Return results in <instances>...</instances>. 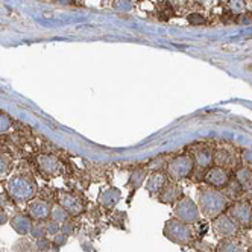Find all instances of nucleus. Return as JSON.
<instances>
[{
    "label": "nucleus",
    "mask_w": 252,
    "mask_h": 252,
    "mask_svg": "<svg viewBox=\"0 0 252 252\" xmlns=\"http://www.w3.org/2000/svg\"><path fill=\"white\" fill-rule=\"evenodd\" d=\"M197 207L208 219H216L226 208V196L214 187H202L197 191Z\"/></svg>",
    "instance_id": "1"
},
{
    "label": "nucleus",
    "mask_w": 252,
    "mask_h": 252,
    "mask_svg": "<svg viewBox=\"0 0 252 252\" xmlns=\"http://www.w3.org/2000/svg\"><path fill=\"white\" fill-rule=\"evenodd\" d=\"M163 234L170 242L178 245H190L193 242V231L189 223L178 220L176 218L166 222Z\"/></svg>",
    "instance_id": "2"
},
{
    "label": "nucleus",
    "mask_w": 252,
    "mask_h": 252,
    "mask_svg": "<svg viewBox=\"0 0 252 252\" xmlns=\"http://www.w3.org/2000/svg\"><path fill=\"white\" fill-rule=\"evenodd\" d=\"M175 218L178 220H181L184 223H197L199 222V218H201V211H199V207H197L190 197H186L183 196L181 199H179L176 204H175Z\"/></svg>",
    "instance_id": "3"
},
{
    "label": "nucleus",
    "mask_w": 252,
    "mask_h": 252,
    "mask_svg": "<svg viewBox=\"0 0 252 252\" xmlns=\"http://www.w3.org/2000/svg\"><path fill=\"white\" fill-rule=\"evenodd\" d=\"M9 193L17 201H28L35 194V183L28 176H14L9 181Z\"/></svg>",
    "instance_id": "4"
},
{
    "label": "nucleus",
    "mask_w": 252,
    "mask_h": 252,
    "mask_svg": "<svg viewBox=\"0 0 252 252\" xmlns=\"http://www.w3.org/2000/svg\"><path fill=\"white\" fill-rule=\"evenodd\" d=\"M194 169V161L190 155H179L175 157L169 166H167V173L173 179V181H179L191 175Z\"/></svg>",
    "instance_id": "5"
},
{
    "label": "nucleus",
    "mask_w": 252,
    "mask_h": 252,
    "mask_svg": "<svg viewBox=\"0 0 252 252\" xmlns=\"http://www.w3.org/2000/svg\"><path fill=\"white\" fill-rule=\"evenodd\" d=\"M213 231L218 234L219 237H223V239H231L237 234L239 228H237V223L234 222L229 216L226 214H220L218 218L214 219L213 222Z\"/></svg>",
    "instance_id": "6"
},
{
    "label": "nucleus",
    "mask_w": 252,
    "mask_h": 252,
    "mask_svg": "<svg viewBox=\"0 0 252 252\" xmlns=\"http://www.w3.org/2000/svg\"><path fill=\"white\" fill-rule=\"evenodd\" d=\"M204 181L214 187V189H225L226 184L229 183V173L225 167L222 166H216V167H210L205 172Z\"/></svg>",
    "instance_id": "7"
},
{
    "label": "nucleus",
    "mask_w": 252,
    "mask_h": 252,
    "mask_svg": "<svg viewBox=\"0 0 252 252\" xmlns=\"http://www.w3.org/2000/svg\"><path fill=\"white\" fill-rule=\"evenodd\" d=\"M228 216L237 225L248 226L252 223V205L248 202H237L229 208Z\"/></svg>",
    "instance_id": "8"
},
{
    "label": "nucleus",
    "mask_w": 252,
    "mask_h": 252,
    "mask_svg": "<svg viewBox=\"0 0 252 252\" xmlns=\"http://www.w3.org/2000/svg\"><path fill=\"white\" fill-rule=\"evenodd\" d=\"M183 197V189L176 183H167L159 193V201L164 204H176Z\"/></svg>",
    "instance_id": "9"
},
{
    "label": "nucleus",
    "mask_w": 252,
    "mask_h": 252,
    "mask_svg": "<svg viewBox=\"0 0 252 252\" xmlns=\"http://www.w3.org/2000/svg\"><path fill=\"white\" fill-rule=\"evenodd\" d=\"M167 184V176L163 172H154L146 181V190L151 194H159Z\"/></svg>",
    "instance_id": "10"
},
{
    "label": "nucleus",
    "mask_w": 252,
    "mask_h": 252,
    "mask_svg": "<svg viewBox=\"0 0 252 252\" xmlns=\"http://www.w3.org/2000/svg\"><path fill=\"white\" fill-rule=\"evenodd\" d=\"M194 164L199 167V169H205L208 170L211 167V164L214 163V155L211 149H197L194 152Z\"/></svg>",
    "instance_id": "11"
},
{
    "label": "nucleus",
    "mask_w": 252,
    "mask_h": 252,
    "mask_svg": "<svg viewBox=\"0 0 252 252\" xmlns=\"http://www.w3.org/2000/svg\"><path fill=\"white\" fill-rule=\"evenodd\" d=\"M60 201H61V207L67 213H70V214H79L82 211V204H81V201L78 199V197H75V196L65 194V196L61 197Z\"/></svg>",
    "instance_id": "12"
},
{
    "label": "nucleus",
    "mask_w": 252,
    "mask_h": 252,
    "mask_svg": "<svg viewBox=\"0 0 252 252\" xmlns=\"http://www.w3.org/2000/svg\"><path fill=\"white\" fill-rule=\"evenodd\" d=\"M29 214L33 219H46L49 216V205L44 201H33L31 202L29 208H28Z\"/></svg>",
    "instance_id": "13"
},
{
    "label": "nucleus",
    "mask_w": 252,
    "mask_h": 252,
    "mask_svg": "<svg viewBox=\"0 0 252 252\" xmlns=\"http://www.w3.org/2000/svg\"><path fill=\"white\" fill-rule=\"evenodd\" d=\"M120 196L122 194L117 189H108L100 194V202L108 208H113L120 201Z\"/></svg>",
    "instance_id": "14"
},
{
    "label": "nucleus",
    "mask_w": 252,
    "mask_h": 252,
    "mask_svg": "<svg viewBox=\"0 0 252 252\" xmlns=\"http://www.w3.org/2000/svg\"><path fill=\"white\" fill-rule=\"evenodd\" d=\"M236 181L242 186V189H249L252 186V172L248 167H242L236 172Z\"/></svg>",
    "instance_id": "15"
},
{
    "label": "nucleus",
    "mask_w": 252,
    "mask_h": 252,
    "mask_svg": "<svg viewBox=\"0 0 252 252\" xmlns=\"http://www.w3.org/2000/svg\"><path fill=\"white\" fill-rule=\"evenodd\" d=\"M12 226L15 228L17 232H20V234H26L29 232L31 229V222L28 218H25V216H19V218H15L12 220Z\"/></svg>",
    "instance_id": "16"
},
{
    "label": "nucleus",
    "mask_w": 252,
    "mask_h": 252,
    "mask_svg": "<svg viewBox=\"0 0 252 252\" xmlns=\"http://www.w3.org/2000/svg\"><path fill=\"white\" fill-rule=\"evenodd\" d=\"M40 166L44 172H49V173H53L57 169H58V161L52 157H41L40 158Z\"/></svg>",
    "instance_id": "17"
},
{
    "label": "nucleus",
    "mask_w": 252,
    "mask_h": 252,
    "mask_svg": "<svg viewBox=\"0 0 252 252\" xmlns=\"http://www.w3.org/2000/svg\"><path fill=\"white\" fill-rule=\"evenodd\" d=\"M218 252H245L243 248L240 245H237L236 242H232V240H223L219 248H218Z\"/></svg>",
    "instance_id": "18"
},
{
    "label": "nucleus",
    "mask_w": 252,
    "mask_h": 252,
    "mask_svg": "<svg viewBox=\"0 0 252 252\" xmlns=\"http://www.w3.org/2000/svg\"><path fill=\"white\" fill-rule=\"evenodd\" d=\"M145 179H146V172L140 169V170H135L131 173V178H129V184L134 187V189H138L141 187V184L145 183Z\"/></svg>",
    "instance_id": "19"
},
{
    "label": "nucleus",
    "mask_w": 252,
    "mask_h": 252,
    "mask_svg": "<svg viewBox=\"0 0 252 252\" xmlns=\"http://www.w3.org/2000/svg\"><path fill=\"white\" fill-rule=\"evenodd\" d=\"M67 214H68V213H67L61 205H55V207L52 208V218H53V220H55L57 223L65 222Z\"/></svg>",
    "instance_id": "20"
},
{
    "label": "nucleus",
    "mask_w": 252,
    "mask_h": 252,
    "mask_svg": "<svg viewBox=\"0 0 252 252\" xmlns=\"http://www.w3.org/2000/svg\"><path fill=\"white\" fill-rule=\"evenodd\" d=\"M8 166H9L8 159L3 155H0V175H3L8 170Z\"/></svg>",
    "instance_id": "21"
},
{
    "label": "nucleus",
    "mask_w": 252,
    "mask_h": 252,
    "mask_svg": "<svg viewBox=\"0 0 252 252\" xmlns=\"http://www.w3.org/2000/svg\"><path fill=\"white\" fill-rule=\"evenodd\" d=\"M189 22L193 23V25H199V23H204L205 20H204V17H202V15L194 14V15H190V17H189Z\"/></svg>",
    "instance_id": "22"
},
{
    "label": "nucleus",
    "mask_w": 252,
    "mask_h": 252,
    "mask_svg": "<svg viewBox=\"0 0 252 252\" xmlns=\"http://www.w3.org/2000/svg\"><path fill=\"white\" fill-rule=\"evenodd\" d=\"M8 128V120L3 119V117H0V131H3Z\"/></svg>",
    "instance_id": "23"
},
{
    "label": "nucleus",
    "mask_w": 252,
    "mask_h": 252,
    "mask_svg": "<svg viewBox=\"0 0 252 252\" xmlns=\"http://www.w3.org/2000/svg\"><path fill=\"white\" fill-rule=\"evenodd\" d=\"M49 231L55 234V232L58 231V226H57V225H49Z\"/></svg>",
    "instance_id": "24"
},
{
    "label": "nucleus",
    "mask_w": 252,
    "mask_h": 252,
    "mask_svg": "<svg viewBox=\"0 0 252 252\" xmlns=\"http://www.w3.org/2000/svg\"><path fill=\"white\" fill-rule=\"evenodd\" d=\"M2 220H6V216H2V214H0V222H2Z\"/></svg>",
    "instance_id": "25"
}]
</instances>
